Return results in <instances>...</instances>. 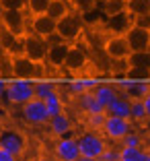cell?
I'll return each mask as SVG.
<instances>
[{"label": "cell", "mask_w": 150, "mask_h": 161, "mask_svg": "<svg viewBox=\"0 0 150 161\" xmlns=\"http://www.w3.org/2000/svg\"><path fill=\"white\" fill-rule=\"evenodd\" d=\"M47 126H49V132L54 134V136L62 138V136H68V134L72 132V118L66 112H62V114L58 116H52L49 118V122H47Z\"/></svg>", "instance_id": "9a60e30c"}, {"label": "cell", "mask_w": 150, "mask_h": 161, "mask_svg": "<svg viewBox=\"0 0 150 161\" xmlns=\"http://www.w3.org/2000/svg\"><path fill=\"white\" fill-rule=\"evenodd\" d=\"M130 120L134 124H146L148 114H146V108H144V103H142V99H134L132 101V116H130Z\"/></svg>", "instance_id": "83f0119b"}, {"label": "cell", "mask_w": 150, "mask_h": 161, "mask_svg": "<svg viewBox=\"0 0 150 161\" xmlns=\"http://www.w3.org/2000/svg\"><path fill=\"white\" fill-rule=\"evenodd\" d=\"M45 42H47V46H58V43H64V39H62V37H60V33L56 31V33H52L49 37L45 39Z\"/></svg>", "instance_id": "74e56055"}, {"label": "cell", "mask_w": 150, "mask_h": 161, "mask_svg": "<svg viewBox=\"0 0 150 161\" xmlns=\"http://www.w3.org/2000/svg\"><path fill=\"white\" fill-rule=\"evenodd\" d=\"M132 130H134V122L132 120L117 118V116H107L103 128H101V134L109 142H122Z\"/></svg>", "instance_id": "3957f363"}, {"label": "cell", "mask_w": 150, "mask_h": 161, "mask_svg": "<svg viewBox=\"0 0 150 161\" xmlns=\"http://www.w3.org/2000/svg\"><path fill=\"white\" fill-rule=\"evenodd\" d=\"M93 95H95V99L107 109V105L111 103L119 93H117V89H115L113 85H109V83H97V87L93 89Z\"/></svg>", "instance_id": "ffe728a7"}, {"label": "cell", "mask_w": 150, "mask_h": 161, "mask_svg": "<svg viewBox=\"0 0 150 161\" xmlns=\"http://www.w3.org/2000/svg\"><path fill=\"white\" fill-rule=\"evenodd\" d=\"M91 62V56H89V47L82 46L80 42L76 43H70V50L66 54V60H64V68L70 75H78L82 72Z\"/></svg>", "instance_id": "5b68a950"}, {"label": "cell", "mask_w": 150, "mask_h": 161, "mask_svg": "<svg viewBox=\"0 0 150 161\" xmlns=\"http://www.w3.org/2000/svg\"><path fill=\"white\" fill-rule=\"evenodd\" d=\"M107 116H117V118H127L132 116V99H127L126 95H117L111 103L107 105Z\"/></svg>", "instance_id": "2e32d148"}, {"label": "cell", "mask_w": 150, "mask_h": 161, "mask_svg": "<svg viewBox=\"0 0 150 161\" xmlns=\"http://www.w3.org/2000/svg\"><path fill=\"white\" fill-rule=\"evenodd\" d=\"M2 58H6V52H4V47H2V43H0V60Z\"/></svg>", "instance_id": "f6af8a7d"}, {"label": "cell", "mask_w": 150, "mask_h": 161, "mask_svg": "<svg viewBox=\"0 0 150 161\" xmlns=\"http://www.w3.org/2000/svg\"><path fill=\"white\" fill-rule=\"evenodd\" d=\"M56 25L58 21H54L49 14H35L29 17V33L47 39L52 33H56Z\"/></svg>", "instance_id": "5bb4252c"}, {"label": "cell", "mask_w": 150, "mask_h": 161, "mask_svg": "<svg viewBox=\"0 0 150 161\" xmlns=\"http://www.w3.org/2000/svg\"><path fill=\"white\" fill-rule=\"evenodd\" d=\"M136 23H140V25H146V27L150 29V14H148V17H146V19H138Z\"/></svg>", "instance_id": "60d3db41"}, {"label": "cell", "mask_w": 150, "mask_h": 161, "mask_svg": "<svg viewBox=\"0 0 150 161\" xmlns=\"http://www.w3.org/2000/svg\"><path fill=\"white\" fill-rule=\"evenodd\" d=\"M76 161H97V159H89V157H78Z\"/></svg>", "instance_id": "bcb514c9"}, {"label": "cell", "mask_w": 150, "mask_h": 161, "mask_svg": "<svg viewBox=\"0 0 150 161\" xmlns=\"http://www.w3.org/2000/svg\"><path fill=\"white\" fill-rule=\"evenodd\" d=\"M35 97L33 93V80H21V79H14L6 83V89L0 97V101H4L8 105H25L27 101H31Z\"/></svg>", "instance_id": "6da1fadb"}, {"label": "cell", "mask_w": 150, "mask_h": 161, "mask_svg": "<svg viewBox=\"0 0 150 161\" xmlns=\"http://www.w3.org/2000/svg\"><path fill=\"white\" fill-rule=\"evenodd\" d=\"M134 23H136V21L132 19L126 10H122V13H117V14H111V17H107V25H109V29H111L113 33H126V31H127V29H130Z\"/></svg>", "instance_id": "d6986e66"}, {"label": "cell", "mask_w": 150, "mask_h": 161, "mask_svg": "<svg viewBox=\"0 0 150 161\" xmlns=\"http://www.w3.org/2000/svg\"><path fill=\"white\" fill-rule=\"evenodd\" d=\"M123 35H126L132 52H148L150 50V29L146 25L134 23Z\"/></svg>", "instance_id": "7c38bea8"}, {"label": "cell", "mask_w": 150, "mask_h": 161, "mask_svg": "<svg viewBox=\"0 0 150 161\" xmlns=\"http://www.w3.org/2000/svg\"><path fill=\"white\" fill-rule=\"evenodd\" d=\"M105 118H107V114H86L85 122L89 126V130H101L105 124Z\"/></svg>", "instance_id": "4dcf8cb0"}, {"label": "cell", "mask_w": 150, "mask_h": 161, "mask_svg": "<svg viewBox=\"0 0 150 161\" xmlns=\"http://www.w3.org/2000/svg\"><path fill=\"white\" fill-rule=\"evenodd\" d=\"M4 89H6V80L0 76V97H2V93H4Z\"/></svg>", "instance_id": "b9f144b4"}, {"label": "cell", "mask_w": 150, "mask_h": 161, "mask_svg": "<svg viewBox=\"0 0 150 161\" xmlns=\"http://www.w3.org/2000/svg\"><path fill=\"white\" fill-rule=\"evenodd\" d=\"M78 141V149H80V157H89V159H99L103 155V151L107 149V141L101 132L95 130H86V132L76 136Z\"/></svg>", "instance_id": "7a4b0ae2"}, {"label": "cell", "mask_w": 150, "mask_h": 161, "mask_svg": "<svg viewBox=\"0 0 150 161\" xmlns=\"http://www.w3.org/2000/svg\"><path fill=\"white\" fill-rule=\"evenodd\" d=\"M127 64H130V68H146V70H150V50L148 52H132L127 56Z\"/></svg>", "instance_id": "484cf974"}, {"label": "cell", "mask_w": 150, "mask_h": 161, "mask_svg": "<svg viewBox=\"0 0 150 161\" xmlns=\"http://www.w3.org/2000/svg\"><path fill=\"white\" fill-rule=\"evenodd\" d=\"M142 103H144V108H146V114H148V120H150V91L146 93V97L142 99Z\"/></svg>", "instance_id": "ab89813d"}, {"label": "cell", "mask_w": 150, "mask_h": 161, "mask_svg": "<svg viewBox=\"0 0 150 161\" xmlns=\"http://www.w3.org/2000/svg\"><path fill=\"white\" fill-rule=\"evenodd\" d=\"M126 10V0H105V14L111 17V14H117Z\"/></svg>", "instance_id": "d6a6232c"}, {"label": "cell", "mask_w": 150, "mask_h": 161, "mask_svg": "<svg viewBox=\"0 0 150 161\" xmlns=\"http://www.w3.org/2000/svg\"><path fill=\"white\" fill-rule=\"evenodd\" d=\"M0 25L10 31L13 35L23 39L25 35L29 33V19L25 10H2V17H0Z\"/></svg>", "instance_id": "8992f818"}, {"label": "cell", "mask_w": 150, "mask_h": 161, "mask_svg": "<svg viewBox=\"0 0 150 161\" xmlns=\"http://www.w3.org/2000/svg\"><path fill=\"white\" fill-rule=\"evenodd\" d=\"M70 4H68V0H49V6H47L45 14H49L54 21H60L64 19L66 14H70Z\"/></svg>", "instance_id": "603a6c76"}, {"label": "cell", "mask_w": 150, "mask_h": 161, "mask_svg": "<svg viewBox=\"0 0 150 161\" xmlns=\"http://www.w3.org/2000/svg\"><path fill=\"white\" fill-rule=\"evenodd\" d=\"M140 149H144V147H123V145H122V147H119V159H123V161H136Z\"/></svg>", "instance_id": "e575fe53"}, {"label": "cell", "mask_w": 150, "mask_h": 161, "mask_svg": "<svg viewBox=\"0 0 150 161\" xmlns=\"http://www.w3.org/2000/svg\"><path fill=\"white\" fill-rule=\"evenodd\" d=\"M35 161H58L56 157H39V159H35Z\"/></svg>", "instance_id": "7bdbcfd3"}, {"label": "cell", "mask_w": 150, "mask_h": 161, "mask_svg": "<svg viewBox=\"0 0 150 161\" xmlns=\"http://www.w3.org/2000/svg\"><path fill=\"white\" fill-rule=\"evenodd\" d=\"M47 6H49V0H27V17H35V14H45Z\"/></svg>", "instance_id": "f1b7e54d"}, {"label": "cell", "mask_w": 150, "mask_h": 161, "mask_svg": "<svg viewBox=\"0 0 150 161\" xmlns=\"http://www.w3.org/2000/svg\"><path fill=\"white\" fill-rule=\"evenodd\" d=\"M21 116L29 126H43V124L49 122V114H47L45 103H43V99H37V97H33L31 101L21 105Z\"/></svg>", "instance_id": "52a82bcc"}, {"label": "cell", "mask_w": 150, "mask_h": 161, "mask_svg": "<svg viewBox=\"0 0 150 161\" xmlns=\"http://www.w3.org/2000/svg\"><path fill=\"white\" fill-rule=\"evenodd\" d=\"M54 157L58 161H76L80 157L76 136H62L54 142Z\"/></svg>", "instance_id": "4fadbf2b"}, {"label": "cell", "mask_w": 150, "mask_h": 161, "mask_svg": "<svg viewBox=\"0 0 150 161\" xmlns=\"http://www.w3.org/2000/svg\"><path fill=\"white\" fill-rule=\"evenodd\" d=\"M68 50H70V43H58V46H49V50H47V58H45V64H49V66L54 68H60L64 66V60H66V54H68Z\"/></svg>", "instance_id": "ac0fdd59"}, {"label": "cell", "mask_w": 150, "mask_h": 161, "mask_svg": "<svg viewBox=\"0 0 150 161\" xmlns=\"http://www.w3.org/2000/svg\"><path fill=\"white\" fill-rule=\"evenodd\" d=\"M136 161H150V151H148V149H140Z\"/></svg>", "instance_id": "f35d334b"}, {"label": "cell", "mask_w": 150, "mask_h": 161, "mask_svg": "<svg viewBox=\"0 0 150 161\" xmlns=\"http://www.w3.org/2000/svg\"><path fill=\"white\" fill-rule=\"evenodd\" d=\"M126 13L134 21L146 19L150 14V0H126Z\"/></svg>", "instance_id": "7402d4cb"}, {"label": "cell", "mask_w": 150, "mask_h": 161, "mask_svg": "<svg viewBox=\"0 0 150 161\" xmlns=\"http://www.w3.org/2000/svg\"><path fill=\"white\" fill-rule=\"evenodd\" d=\"M0 8L2 10H25L27 8V0H0Z\"/></svg>", "instance_id": "836d02e7"}, {"label": "cell", "mask_w": 150, "mask_h": 161, "mask_svg": "<svg viewBox=\"0 0 150 161\" xmlns=\"http://www.w3.org/2000/svg\"><path fill=\"white\" fill-rule=\"evenodd\" d=\"M43 103H45V108H47V114H49V118L64 112V99H62V95L58 93V91H54L49 97H45V99H43Z\"/></svg>", "instance_id": "cb8c5ba5"}, {"label": "cell", "mask_w": 150, "mask_h": 161, "mask_svg": "<svg viewBox=\"0 0 150 161\" xmlns=\"http://www.w3.org/2000/svg\"><path fill=\"white\" fill-rule=\"evenodd\" d=\"M8 58H10V76L21 79V80L37 79L39 64H35L33 60H29L25 54H17V56H8Z\"/></svg>", "instance_id": "9c48e42d"}, {"label": "cell", "mask_w": 150, "mask_h": 161, "mask_svg": "<svg viewBox=\"0 0 150 161\" xmlns=\"http://www.w3.org/2000/svg\"><path fill=\"white\" fill-rule=\"evenodd\" d=\"M0 161H19V157L13 155V153H8L6 149L0 147Z\"/></svg>", "instance_id": "8d00e7d4"}, {"label": "cell", "mask_w": 150, "mask_h": 161, "mask_svg": "<svg viewBox=\"0 0 150 161\" xmlns=\"http://www.w3.org/2000/svg\"><path fill=\"white\" fill-rule=\"evenodd\" d=\"M103 52L109 60L117 62V60H127L132 50H130V46H127V39H126L123 33H111L103 42Z\"/></svg>", "instance_id": "30bf717a"}, {"label": "cell", "mask_w": 150, "mask_h": 161, "mask_svg": "<svg viewBox=\"0 0 150 161\" xmlns=\"http://www.w3.org/2000/svg\"><path fill=\"white\" fill-rule=\"evenodd\" d=\"M97 83L99 80H93V79H80V80H72L68 89L74 95H82V93H86V91H93L95 87H97Z\"/></svg>", "instance_id": "4316f807"}, {"label": "cell", "mask_w": 150, "mask_h": 161, "mask_svg": "<svg viewBox=\"0 0 150 161\" xmlns=\"http://www.w3.org/2000/svg\"><path fill=\"white\" fill-rule=\"evenodd\" d=\"M123 89V93H126L127 99H144L146 93L150 91V83H146V80H127V83H122L119 85Z\"/></svg>", "instance_id": "e0dca14e"}, {"label": "cell", "mask_w": 150, "mask_h": 161, "mask_svg": "<svg viewBox=\"0 0 150 161\" xmlns=\"http://www.w3.org/2000/svg\"><path fill=\"white\" fill-rule=\"evenodd\" d=\"M97 161H101V159H97Z\"/></svg>", "instance_id": "c3c4849f"}, {"label": "cell", "mask_w": 150, "mask_h": 161, "mask_svg": "<svg viewBox=\"0 0 150 161\" xmlns=\"http://www.w3.org/2000/svg\"><path fill=\"white\" fill-rule=\"evenodd\" d=\"M0 147L21 159V155L27 149V138L17 128H4V130H0Z\"/></svg>", "instance_id": "8fae6325"}, {"label": "cell", "mask_w": 150, "mask_h": 161, "mask_svg": "<svg viewBox=\"0 0 150 161\" xmlns=\"http://www.w3.org/2000/svg\"><path fill=\"white\" fill-rule=\"evenodd\" d=\"M54 91H56V83H52V80H47V79H39L33 83V93H35L37 99H45Z\"/></svg>", "instance_id": "d4e9b609"}, {"label": "cell", "mask_w": 150, "mask_h": 161, "mask_svg": "<svg viewBox=\"0 0 150 161\" xmlns=\"http://www.w3.org/2000/svg\"><path fill=\"white\" fill-rule=\"evenodd\" d=\"M119 161H123V159H119Z\"/></svg>", "instance_id": "7dc6e473"}, {"label": "cell", "mask_w": 150, "mask_h": 161, "mask_svg": "<svg viewBox=\"0 0 150 161\" xmlns=\"http://www.w3.org/2000/svg\"><path fill=\"white\" fill-rule=\"evenodd\" d=\"M47 42L39 35H33V33H27L23 37V54L33 60L35 64H45V58H47Z\"/></svg>", "instance_id": "ba28073f"}, {"label": "cell", "mask_w": 150, "mask_h": 161, "mask_svg": "<svg viewBox=\"0 0 150 161\" xmlns=\"http://www.w3.org/2000/svg\"><path fill=\"white\" fill-rule=\"evenodd\" d=\"M119 145H123V147H144V136L140 132H136V130H132Z\"/></svg>", "instance_id": "1f68e13d"}, {"label": "cell", "mask_w": 150, "mask_h": 161, "mask_svg": "<svg viewBox=\"0 0 150 161\" xmlns=\"http://www.w3.org/2000/svg\"><path fill=\"white\" fill-rule=\"evenodd\" d=\"M101 161H119V149H115V147H109L107 145V149L103 151V155L99 157Z\"/></svg>", "instance_id": "d590c367"}, {"label": "cell", "mask_w": 150, "mask_h": 161, "mask_svg": "<svg viewBox=\"0 0 150 161\" xmlns=\"http://www.w3.org/2000/svg\"><path fill=\"white\" fill-rule=\"evenodd\" d=\"M144 145H146V149H148V151H150V132H148V136L144 138Z\"/></svg>", "instance_id": "ee69618b"}, {"label": "cell", "mask_w": 150, "mask_h": 161, "mask_svg": "<svg viewBox=\"0 0 150 161\" xmlns=\"http://www.w3.org/2000/svg\"><path fill=\"white\" fill-rule=\"evenodd\" d=\"M78 105H80V112H85V116L86 114H107L103 105L95 99L93 91H86V93L78 95Z\"/></svg>", "instance_id": "44dd1931"}, {"label": "cell", "mask_w": 150, "mask_h": 161, "mask_svg": "<svg viewBox=\"0 0 150 161\" xmlns=\"http://www.w3.org/2000/svg\"><path fill=\"white\" fill-rule=\"evenodd\" d=\"M82 27H85L82 25V17L78 13H70V14H66L64 19L58 21L56 31L60 33V37L66 43H76L80 39V35H82Z\"/></svg>", "instance_id": "277c9868"}, {"label": "cell", "mask_w": 150, "mask_h": 161, "mask_svg": "<svg viewBox=\"0 0 150 161\" xmlns=\"http://www.w3.org/2000/svg\"><path fill=\"white\" fill-rule=\"evenodd\" d=\"M97 2L99 0H68V4L78 14H86V13H91V10H95L97 8Z\"/></svg>", "instance_id": "f546056e"}]
</instances>
